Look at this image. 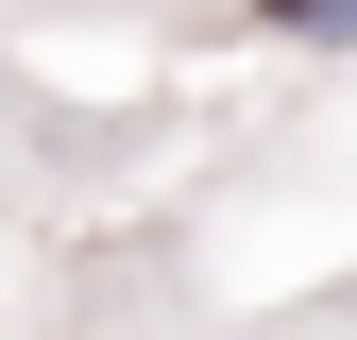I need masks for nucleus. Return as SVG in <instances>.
<instances>
[{
  "label": "nucleus",
  "instance_id": "nucleus-1",
  "mask_svg": "<svg viewBox=\"0 0 357 340\" xmlns=\"http://www.w3.org/2000/svg\"><path fill=\"white\" fill-rule=\"evenodd\" d=\"M255 17H289V34H357V0H255Z\"/></svg>",
  "mask_w": 357,
  "mask_h": 340
}]
</instances>
